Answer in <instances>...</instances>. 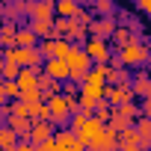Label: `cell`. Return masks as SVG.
<instances>
[{"mask_svg":"<svg viewBox=\"0 0 151 151\" xmlns=\"http://www.w3.org/2000/svg\"><path fill=\"white\" fill-rule=\"evenodd\" d=\"M113 113H119V116H122L124 122H130V124H133V122H136V119L142 116V113H139V104H136V101H127V104H122V107H113Z\"/></svg>","mask_w":151,"mask_h":151,"instance_id":"19","label":"cell"},{"mask_svg":"<svg viewBox=\"0 0 151 151\" xmlns=\"http://www.w3.org/2000/svg\"><path fill=\"white\" fill-rule=\"evenodd\" d=\"M30 21H53V0H33L27 3Z\"/></svg>","mask_w":151,"mask_h":151,"instance_id":"9","label":"cell"},{"mask_svg":"<svg viewBox=\"0 0 151 151\" xmlns=\"http://www.w3.org/2000/svg\"><path fill=\"white\" fill-rule=\"evenodd\" d=\"M86 151H119V133L104 124V133H101L95 142H89Z\"/></svg>","mask_w":151,"mask_h":151,"instance_id":"8","label":"cell"},{"mask_svg":"<svg viewBox=\"0 0 151 151\" xmlns=\"http://www.w3.org/2000/svg\"><path fill=\"white\" fill-rule=\"evenodd\" d=\"M36 45H39V39L30 33V27H24V30L15 33V47H36Z\"/></svg>","mask_w":151,"mask_h":151,"instance_id":"23","label":"cell"},{"mask_svg":"<svg viewBox=\"0 0 151 151\" xmlns=\"http://www.w3.org/2000/svg\"><path fill=\"white\" fill-rule=\"evenodd\" d=\"M80 9V0H53V18H71Z\"/></svg>","mask_w":151,"mask_h":151,"instance_id":"16","label":"cell"},{"mask_svg":"<svg viewBox=\"0 0 151 151\" xmlns=\"http://www.w3.org/2000/svg\"><path fill=\"white\" fill-rule=\"evenodd\" d=\"M142 39H145V36H142ZM110 42H113V45H116V47L122 50V47H127V45H133V42H139V36H133V33H130L127 27H122V24H119V27L113 30V36H110Z\"/></svg>","mask_w":151,"mask_h":151,"instance_id":"14","label":"cell"},{"mask_svg":"<svg viewBox=\"0 0 151 151\" xmlns=\"http://www.w3.org/2000/svg\"><path fill=\"white\" fill-rule=\"evenodd\" d=\"M116 27H119V18H116V15H110V18H92L89 27H86V36H89V39H101V42H107V39L113 36Z\"/></svg>","mask_w":151,"mask_h":151,"instance_id":"4","label":"cell"},{"mask_svg":"<svg viewBox=\"0 0 151 151\" xmlns=\"http://www.w3.org/2000/svg\"><path fill=\"white\" fill-rule=\"evenodd\" d=\"M45 107H47V113H50V124H53L56 130H59V127H68L71 113H68V104H65L62 95H50V98L45 101Z\"/></svg>","mask_w":151,"mask_h":151,"instance_id":"3","label":"cell"},{"mask_svg":"<svg viewBox=\"0 0 151 151\" xmlns=\"http://www.w3.org/2000/svg\"><path fill=\"white\" fill-rule=\"evenodd\" d=\"M12 151H33V142H27V139H18V145H15Z\"/></svg>","mask_w":151,"mask_h":151,"instance_id":"32","label":"cell"},{"mask_svg":"<svg viewBox=\"0 0 151 151\" xmlns=\"http://www.w3.org/2000/svg\"><path fill=\"white\" fill-rule=\"evenodd\" d=\"M53 148H56V151H86V148H83V142L74 136L68 127L53 130Z\"/></svg>","mask_w":151,"mask_h":151,"instance_id":"7","label":"cell"},{"mask_svg":"<svg viewBox=\"0 0 151 151\" xmlns=\"http://www.w3.org/2000/svg\"><path fill=\"white\" fill-rule=\"evenodd\" d=\"M95 15H98V18L116 15V3H113V0H95Z\"/></svg>","mask_w":151,"mask_h":151,"instance_id":"25","label":"cell"},{"mask_svg":"<svg viewBox=\"0 0 151 151\" xmlns=\"http://www.w3.org/2000/svg\"><path fill=\"white\" fill-rule=\"evenodd\" d=\"M148 59H151V53H148V45H145V39H139V42H133V45H127V47H122L116 56H110L107 62H110V68H136V71H142L145 65H148Z\"/></svg>","mask_w":151,"mask_h":151,"instance_id":"1","label":"cell"},{"mask_svg":"<svg viewBox=\"0 0 151 151\" xmlns=\"http://www.w3.org/2000/svg\"><path fill=\"white\" fill-rule=\"evenodd\" d=\"M0 92H3V77H0Z\"/></svg>","mask_w":151,"mask_h":151,"instance_id":"35","label":"cell"},{"mask_svg":"<svg viewBox=\"0 0 151 151\" xmlns=\"http://www.w3.org/2000/svg\"><path fill=\"white\" fill-rule=\"evenodd\" d=\"M83 53L92 59V65H107V59L113 56L110 45L101 42V39H86V42H83Z\"/></svg>","mask_w":151,"mask_h":151,"instance_id":"5","label":"cell"},{"mask_svg":"<svg viewBox=\"0 0 151 151\" xmlns=\"http://www.w3.org/2000/svg\"><path fill=\"white\" fill-rule=\"evenodd\" d=\"M24 3H33V0H24Z\"/></svg>","mask_w":151,"mask_h":151,"instance_id":"36","label":"cell"},{"mask_svg":"<svg viewBox=\"0 0 151 151\" xmlns=\"http://www.w3.org/2000/svg\"><path fill=\"white\" fill-rule=\"evenodd\" d=\"M18 92H21V89H18V83H15V80H3V95H6V101H9V98H12V101H18Z\"/></svg>","mask_w":151,"mask_h":151,"instance_id":"30","label":"cell"},{"mask_svg":"<svg viewBox=\"0 0 151 151\" xmlns=\"http://www.w3.org/2000/svg\"><path fill=\"white\" fill-rule=\"evenodd\" d=\"M104 77H107V65H92L86 71L83 83H95V86H104Z\"/></svg>","mask_w":151,"mask_h":151,"instance_id":"22","label":"cell"},{"mask_svg":"<svg viewBox=\"0 0 151 151\" xmlns=\"http://www.w3.org/2000/svg\"><path fill=\"white\" fill-rule=\"evenodd\" d=\"M18 145V136L6 127V124H0V151H12Z\"/></svg>","mask_w":151,"mask_h":151,"instance_id":"24","label":"cell"},{"mask_svg":"<svg viewBox=\"0 0 151 151\" xmlns=\"http://www.w3.org/2000/svg\"><path fill=\"white\" fill-rule=\"evenodd\" d=\"M42 71L47 74L50 80H56V83H65V80H68V65H65L62 59H45Z\"/></svg>","mask_w":151,"mask_h":151,"instance_id":"12","label":"cell"},{"mask_svg":"<svg viewBox=\"0 0 151 151\" xmlns=\"http://www.w3.org/2000/svg\"><path fill=\"white\" fill-rule=\"evenodd\" d=\"M36 77H39V71H36V68H21V71H18V77H15V83H18L21 92H27V89H36Z\"/></svg>","mask_w":151,"mask_h":151,"instance_id":"18","label":"cell"},{"mask_svg":"<svg viewBox=\"0 0 151 151\" xmlns=\"http://www.w3.org/2000/svg\"><path fill=\"white\" fill-rule=\"evenodd\" d=\"M15 33H18V27H15L12 21H3V24H0V47H3V50H12V47H15Z\"/></svg>","mask_w":151,"mask_h":151,"instance_id":"17","label":"cell"},{"mask_svg":"<svg viewBox=\"0 0 151 151\" xmlns=\"http://www.w3.org/2000/svg\"><path fill=\"white\" fill-rule=\"evenodd\" d=\"M101 133H104V124H101V122H98L95 116H89V119H86V124L80 127L77 139H80V142H83V148H86V145H89V142H95V139H98Z\"/></svg>","mask_w":151,"mask_h":151,"instance_id":"11","label":"cell"},{"mask_svg":"<svg viewBox=\"0 0 151 151\" xmlns=\"http://www.w3.org/2000/svg\"><path fill=\"white\" fill-rule=\"evenodd\" d=\"M53 124L50 122H33V127H30V142L33 145H39V142H45V139H50L53 136Z\"/></svg>","mask_w":151,"mask_h":151,"instance_id":"13","label":"cell"},{"mask_svg":"<svg viewBox=\"0 0 151 151\" xmlns=\"http://www.w3.org/2000/svg\"><path fill=\"white\" fill-rule=\"evenodd\" d=\"M33 151H56V148H53V136L45 139V142H39V145H33Z\"/></svg>","mask_w":151,"mask_h":151,"instance_id":"31","label":"cell"},{"mask_svg":"<svg viewBox=\"0 0 151 151\" xmlns=\"http://www.w3.org/2000/svg\"><path fill=\"white\" fill-rule=\"evenodd\" d=\"M130 92H133V98H151V80H148V71L142 68V71H136V74H130Z\"/></svg>","mask_w":151,"mask_h":151,"instance_id":"10","label":"cell"},{"mask_svg":"<svg viewBox=\"0 0 151 151\" xmlns=\"http://www.w3.org/2000/svg\"><path fill=\"white\" fill-rule=\"evenodd\" d=\"M30 33L42 42V39H50L53 33V21H30Z\"/></svg>","mask_w":151,"mask_h":151,"instance_id":"21","label":"cell"},{"mask_svg":"<svg viewBox=\"0 0 151 151\" xmlns=\"http://www.w3.org/2000/svg\"><path fill=\"white\" fill-rule=\"evenodd\" d=\"M18 71H21V68H18L15 62L3 59V65H0V77H3V80H15V77H18Z\"/></svg>","mask_w":151,"mask_h":151,"instance_id":"27","label":"cell"},{"mask_svg":"<svg viewBox=\"0 0 151 151\" xmlns=\"http://www.w3.org/2000/svg\"><path fill=\"white\" fill-rule=\"evenodd\" d=\"M124 83H130V71H127V68H110V65H107L104 86H124Z\"/></svg>","mask_w":151,"mask_h":151,"instance_id":"15","label":"cell"},{"mask_svg":"<svg viewBox=\"0 0 151 151\" xmlns=\"http://www.w3.org/2000/svg\"><path fill=\"white\" fill-rule=\"evenodd\" d=\"M119 151H142L139 145H127V148H119Z\"/></svg>","mask_w":151,"mask_h":151,"instance_id":"34","label":"cell"},{"mask_svg":"<svg viewBox=\"0 0 151 151\" xmlns=\"http://www.w3.org/2000/svg\"><path fill=\"white\" fill-rule=\"evenodd\" d=\"M127 101H136L133 92H130V83H124V86H104V104L107 107H122Z\"/></svg>","mask_w":151,"mask_h":151,"instance_id":"6","label":"cell"},{"mask_svg":"<svg viewBox=\"0 0 151 151\" xmlns=\"http://www.w3.org/2000/svg\"><path fill=\"white\" fill-rule=\"evenodd\" d=\"M136 6H139L142 15H148V12H151V0H136Z\"/></svg>","mask_w":151,"mask_h":151,"instance_id":"33","label":"cell"},{"mask_svg":"<svg viewBox=\"0 0 151 151\" xmlns=\"http://www.w3.org/2000/svg\"><path fill=\"white\" fill-rule=\"evenodd\" d=\"M74 27H77V24H74L71 18H53V33H50V36H59V39H68Z\"/></svg>","mask_w":151,"mask_h":151,"instance_id":"20","label":"cell"},{"mask_svg":"<svg viewBox=\"0 0 151 151\" xmlns=\"http://www.w3.org/2000/svg\"><path fill=\"white\" fill-rule=\"evenodd\" d=\"M139 139H136V130H133V124L130 127H124L122 133H119V148H127V145H136Z\"/></svg>","mask_w":151,"mask_h":151,"instance_id":"26","label":"cell"},{"mask_svg":"<svg viewBox=\"0 0 151 151\" xmlns=\"http://www.w3.org/2000/svg\"><path fill=\"white\" fill-rule=\"evenodd\" d=\"M65 65H68V83H83V77H86V71L92 68V59L83 53V47H74L71 45V50L65 53V59H62Z\"/></svg>","mask_w":151,"mask_h":151,"instance_id":"2","label":"cell"},{"mask_svg":"<svg viewBox=\"0 0 151 151\" xmlns=\"http://www.w3.org/2000/svg\"><path fill=\"white\" fill-rule=\"evenodd\" d=\"M71 21H74V24H77V27H89V21H92V15H89V12H86L83 6H80L77 12H74V15H71Z\"/></svg>","mask_w":151,"mask_h":151,"instance_id":"29","label":"cell"},{"mask_svg":"<svg viewBox=\"0 0 151 151\" xmlns=\"http://www.w3.org/2000/svg\"><path fill=\"white\" fill-rule=\"evenodd\" d=\"M86 119H89V116H86V113H74V116H71V119H68V130H71V133H74V136H77V133H80V127H83V124H86Z\"/></svg>","mask_w":151,"mask_h":151,"instance_id":"28","label":"cell"}]
</instances>
